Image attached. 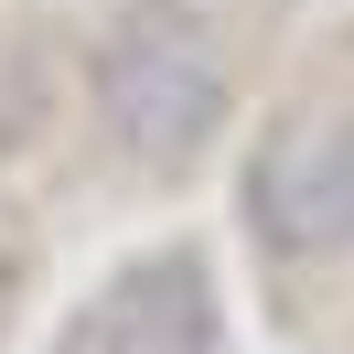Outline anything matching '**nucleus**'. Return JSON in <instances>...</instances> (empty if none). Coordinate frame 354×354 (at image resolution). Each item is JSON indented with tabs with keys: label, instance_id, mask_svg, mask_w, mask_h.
Wrapping results in <instances>:
<instances>
[{
	"label": "nucleus",
	"instance_id": "nucleus-1",
	"mask_svg": "<svg viewBox=\"0 0 354 354\" xmlns=\"http://www.w3.org/2000/svg\"><path fill=\"white\" fill-rule=\"evenodd\" d=\"M97 118L151 172H183V161L215 151V129H225V54L204 32V11L129 0L108 22V44H97Z\"/></svg>",
	"mask_w": 354,
	"mask_h": 354
},
{
	"label": "nucleus",
	"instance_id": "nucleus-2",
	"mask_svg": "<svg viewBox=\"0 0 354 354\" xmlns=\"http://www.w3.org/2000/svg\"><path fill=\"white\" fill-rule=\"evenodd\" d=\"M247 215L279 258H344L354 247V118H290L258 151V183H247Z\"/></svg>",
	"mask_w": 354,
	"mask_h": 354
},
{
	"label": "nucleus",
	"instance_id": "nucleus-3",
	"mask_svg": "<svg viewBox=\"0 0 354 354\" xmlns=\"http://www.w3.org/2000/svg\"><path fill=\"white\" fill-rule=\"evenodd\" d=\"M86 354H215V290L194 258H151L86 311Z\"/></svg>",
	"mask_w": 354,
	"mask_h": 354
}]
</instances>
